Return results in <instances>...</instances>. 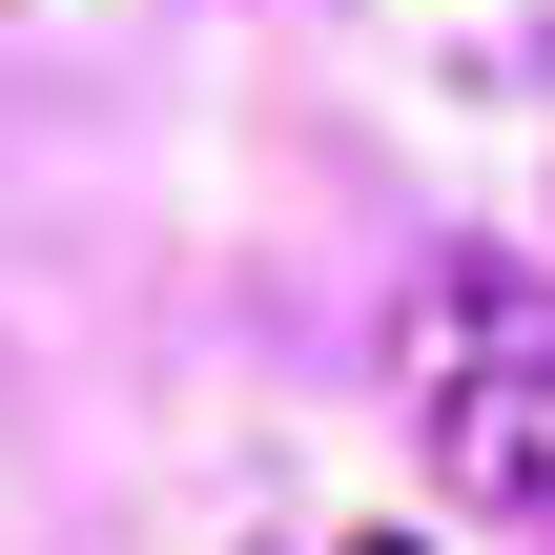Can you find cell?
<instances>
[{"label":"cell","mask_w":555,"mask_h":555,"mask_svg":"<svg viewBox=\"0 0 555 555\" xmlns=\"http://www.w3.org/2000/svg\"><path fill=\"white\" fill-rule=\"evenodd\" d=\"M412 433L453 515H555V288L515 247H433L412 288Z\"/></svg>","instance_id":"obj_1"},{"label":"cell","mask_w":555,"mask_h":555,"mask_svg":"<svg viewBox=\"0 0 555 555\" xmlns=\"http://www.w3.org/2000/svg\"><path fill=\"white\" fill-rule=\"evenodd\" d=\"M350 555H433V535H350Z\"/></svg>","instance_id":"obj_2"}]
</instances>
